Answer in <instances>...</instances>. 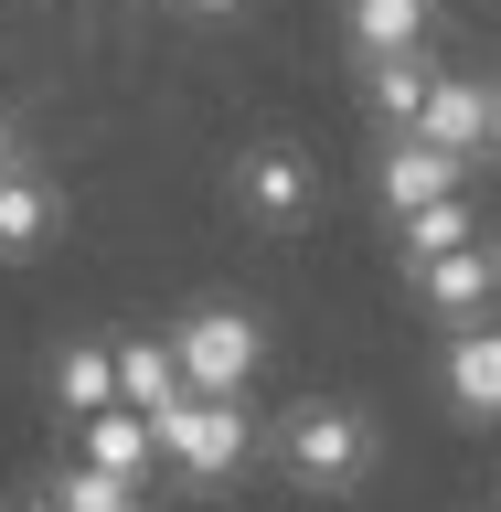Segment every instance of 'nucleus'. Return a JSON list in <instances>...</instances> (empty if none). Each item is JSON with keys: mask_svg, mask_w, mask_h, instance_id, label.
<instances>
[{"mask_svg": "<svg viewBox=\"0 0 501 512\" xmlns=\"http://www.w3.org/2000/svg\"><path fill=\"white\" fill-rule=\"evenodd\" d=\"M267 448H278V470L299 480V491H363V480H374V459H384L374 416L342 406V395H310V406H288L278 427H267Z\"/></svg>", "mask_w": 501, "mask_h": 512, "instance_id": "1", "label": "nucleus"}, {"mask_svg": "<svg viewBox=\"0 0 501 512\" xmlns=\"http://www.w3.org/2000/svg\"><path fill=\"white\" fill-rule=\"evenodd\" d=\"M160 448H171V480H182V491H224V480L267 448V427L246 416V395H192V406L160 416Z\"/></svg>", "mask_w": 501, "mask_h": 512, "instance_id": "2", "label": "nucleus"}, {"mask_svg": "<svg viewBox=\"0 0 501 512\" xmlns=\"http://www.w3.org/2000/svg\"><path fill=\"white\" fill-rule=\"evenodd\" d=\"M171 342H182L192 395H246V384H256V363H267V320H256V310H235V299H203V310H192Z\"/></svg>", "mask_w": 501, "mask_h": 512, "instance_id": "3", "label": "nucleus"}, {"mask_svg": "<svg viewBox=\"0 0 501 512\" xmlns=\"http://www.w3.org/2000/svg\"><path fill=\"white\" fill-rule=\"evenodd\" d=\"M235 214L246 224H267V235H288V224H310L320 214V171H310V150H288V139H256V150H235Z\"/></svg>", "mask_w": 501, "mask_h": 512, "instance_id": "4", "label": "nucleus"}, {"mask_svg": "<svg viewBox=\"0 0 501 512\" xmlns=\"http://www.w3.org/2000/svg\"><path fill=\"white\" fill-rule=\"evenodd\" d=\"M480 160L470 150H448V139H427V128H395L374 160V192H384V214H416V203H438V192H470Z\"/></svg>", "mask_w": 501, "mask_h": 512, "instance_id": "5", "label": "nucleus"}, {"mask_svg": "<svg viewBox=\"0 0 501 512\" xmlns=\"http://www.w3.org/2000/svg\"><path fill=\"white\" fill-rule=\"evenodd\" d=\"M406 299H416L427 320H448V331L491 320V299H501V246H459V256H427V267H406Z\"/></svg>", "mask_w": 501, "mask_h": 512, "instance_id": "6", "label": "nucleus"}, {"mask_svg": "<svg viewBox=\"0 0 501 512\" xmlns=\"http://www.w3.org/2000/svg\"><path fill=\"white\" fill-rule=\"evenodd\" d=\"M438 384H448V406L470 416V427H501V331H491V320L448 331V352H438Z\"/></svg>", "mask_w": 501, "mask_h": 512, "instance_id": "7", "label": "nucleus"}, {"mask_svg": "<svg viewBox=\"0 0 501 512\" xmlns=\"http://www.w3.org/2000/svg\"><path fill=\"white\" fill-rule=\"evenodd\" d=\"M75 438H86V459H107V470H128V480H150V459H171L160 448V416L150 406H96V416H75Z\"/></svg>", "mask_w": 501, "mask_h": 512, "instance_id": "8", "label": "nucleus"}, {"mask_svg": "<svg viewBox=\"0 0 501 512\" xmlns=\"http://www.w3.org/2000/svg\"><path fill=\"white\" fill-rule=\"evenodd\" d=\"M427 96H438L427 43H416V54H363V107H374L384 128H416V118H427Z\"/></svg>", "mask_w": 501, "mask_h": 512, "instance_id": "9", "label": "nucleus"}, {"mask_svg": "<svg viewBox=\"0 0 501 512\" xmlns=\"http://www.w3.org/2000/svg\"><path fill=\"white\" fill-rule=\"evenodd\" d=\"M427 22H438V0H342L352 64H363V54H416V43H427Z\"/></svg>", "mask_w": 501, "mask_h": 512, "instance_id": "10", "label": "nucleus"}, {"mask_svg": "<svg viewBox=\"0 0 501 512\" xmlns=\"http://www.w3.org/2000/svg\"><path fill=\"white\" fill-rule=\"evenodd\" d=\"M459 246H480V214H470V192H438V203L395 214V256H406V267H427V256H459Z\"/></svg>", "mask_w": 501, "mask_h": 512, "instance_id": "11", "label": "nucleus"}, {"mask_svg": "<svg viewBox=\"0 0 501 512\" xmlns=\"http://www.w3.org/2000/svg\"><path fill=\"white\" fill-rule=\"evenodd\" d=\"M491 96L501 86H480V75H438V96H427V118H416V128L480 160V150H491Z\"/></svg>", "mask_w": 501, "mask_h": 512, "instance_id": "12", "label": "nucleus"}, {"mask_svg": "<svg viewBox=\"0 0 501 512\" xmlns=\"http://www.w3.org/2000/svg\"><path fill=\"white\" fill-rule=\"evenodd\" d=\"M54 224H64V192H54V182H43V171L22 160V171L0 182V256H32L43 235H54Z\"/></svg>", "mask_w": 501, "mask_h": 512, "instance_id": "13", "label": "nucleus"}, {"mask_svg": "<svg viewBox=\"0 0 501 512\" xmlns=\"http://www.w3.org/2000/svg\"><path fill=\"white\" fill-rule=\"evenodd\" d=\"M118 384H128V406H192V374H182V342H118Z\"/></svg>", "mask_w": 501, "mask_h": 512, "instance_id": "14", "label": "nucleus"}, {"mask_svg": "<svg viewBox=\"0 0 501 512\" xmlns=\"http://www.w3.org/2000/svg\"><path fill=\"white\" fill-rule=\"evenodd\" d=\"M128 384H118V342H64L54 363V406L64 416H96V406H118Z\"/></svg>", "mask_w": 501, "mask_h": 512, "instance_id": "15", "label": "nucleus"}, {"mask_svg": "<svg viewBox=\"0 0 501 512\" xmlns=\"http://www.w3.org/2000/svg\"><path fill=\"white\" fill-rule=\"evenodd\" d=\"M54 502H64V512H139V480H128V470H107V459H86V448H75V459L54 470Z\"/></svg>", "mask_w": 501, "mask_h": 512, "instance_id": "16", "label": "nucleus"}, {"mask_svg": "<svg viewBox=\"0 0 501 512\" xmlns=\"http://www.w3.org/2000/svg\"><path fill=\"white\" fill-rule=\"evenodd\" d=\"M11 171H22V128L0 118V182H11Z\"/></svg>", "mask_w": 501, "mask_h": 512, "instance_id": "17", "label": "nucleus"}, {"mask_svg": "<svg viewBox=\"0 0 501 512\" xmlns=\"http://www.w3.org/2000/svg\"><path fill=\"white\" fill-rule=\"evenodd\" d=\"M491 160H501V96H491Z\"/></svg>", "mask_w": 501, "mask_h": 512, "instance_id": "18", "label": "nucleus"}, {"mask_svg": "<svg viewBox=\"0 0 501 512\" xmlns=\"http://www.w3.org/2000/svg\"><path fill=\"white\" fill-rule=\"evenodd\" d=\"M182 11H235V0H182Z\"/></svg>", "mask_w": 501, "mask_h": 512, "instance_id": "19", "label": "nucleus"}]
</instances>
